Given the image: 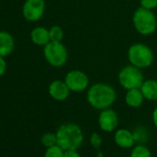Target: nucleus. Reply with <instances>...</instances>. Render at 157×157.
Masks as SVG:
<instances>
[{"label": "nucleus", "mask_w": 157, "mask_h": 157, "mask_svg": "<svg viewBox=\"0 0 157 157\" xmlns=\"http://www.w3.org/2000/svg\"><path fill=\"white\" fill-rule=\"evenodd\" d=\"M116 99L117 94L115 89L104 82H98L92 85L87 93V101L89 105L100 111L110 108Z\"/></svg>", "instance_id": "obj_1"}, {"label": "nucleus", "mask_w": 157, "mask_h": 157, "mask_svg": "<svg viewBox=\"0 0 157 157\" xmlns=\"http://www.w3.org/2000/svg\"><path fill=\"white\" fill-rule=\"evenodd\" d=\"M57 145L64 151L78 150L83 141V132L80 126L75 123H64L56 132Z\"/></svg>", "instance_id": "obj_2"}, {"label": "nucleus", "mask_w": 157, "mask_h": 157, "mask_svg": "<svg viewBox=\"0 0 157 157\" xmlns=\"http://www.w3.org/2000/svg\"><path fill=\"white\" fill-rule=\"evenodd\" d=\"M133 24L139 33L141 35H150L156 31L157 20L152 10L140 7L134 12Z\"/></svg>", "instance_id": "obj_3"}, {"label": "nucleus", "mask_w": 157, "mask_h": 157, "mask_svg": "<svg viewBox=\"0 0 157 157\" xmlns=\"http://www.w3.org/2000/svg\"><path fill=\"white\" fill-rule=\"evenodd\" d=\"M128 57L131 65L139 68L149 67L153 62V53L151 49L141 43L132 44L128 52Z\"/></svg>", "instance_id": "obj_4"}, {"label": "nucleus", "mask_w": 157, "mask_h": 157, "mask_svg": "<svg viewBox=\"0 0 157 157\" xmlns=\"http://www.w3.org/2000/svg\"><path fill=\"white\" fill-rule=\"evenodd\" d=\"M118 81L124 89L131 90L140 89L144 82V78L140 68L130 64L120 69L118 73Z\"/></svg>", "instance_id": "obj_5"}, {"label": "nucleus", "mask_w": 157, "mask_h": 157, "mask_svg": "<svg viewBox=\"0 0 157 157\" xmlns=\"http://www.w3.org/2000/svg\"><path fill=\"white\" fill-rule=\"evenodd\" d=\"M44 56L49 65L55 67H60L67 60V50L62 42L50 41L44 45Z\"/></svg>", "instance_id": "obj_6"}, {"label": "nucleus", "mask_w": 157, "mask_h": 157, "mask_svg": "<svg viewBox=\"0 0 157 157\" xmlns=\"http://www.w3.org/2000/svg\"><path fill=\"white\" fill-rule=\"evenodd\" d=\"M65 82L71 92L81 93L85 91L89 87V78L88 76L81 70H70L67 73L65 77Z\"/></svg>", "instance_id": "obj_7"}, {"label": "nucleus", "mask_w": 157, "mask_h": 157, "mask_svg": "<svg viewBox=\"0 0 157 157\" xmlns=\"http://www.w3.org/2000/svg\"><path fill=\"white\" fill-rule=\"evenodd\" d=\"M44 0H25L22 7V15L28 21H37L44 14Z\"/></svg>", "instance_id": "obj_8"}, {"label": "nucleus", "mask_w": 157, "mask_h": 157, "mask_svg": "<svg viewBox=\"0 0 157 157\" xmlns=\"http://www.w3.org/2000/svg\"><path fill=\"white\" fill-rule=\"evenodd\" d=\"M118 116L111 108L101 110L98 117V124L100 128L107 133L117 130L118 126Z\"/></svg>", "instance_id": "obj_9"}, {"label": "nucleus", "mask_w": 157, "mask_h": 157, "mask_svg": "<svg viewBox=\"0 0 157 157\" xmlns=\"http://www.w3.org/2000/svg\"><path fill=\"white\" fill-rule=\"evenodd\" d=\"M71 91L66 84L65 81L56 80L53 81L48 88V93L50 96L58 102H63L67 100L69 96V93Z\"/></svg>", "instance_id": "obj_10"}, {"label": "nucleus", "mask_w": 157, "mask_h": 157, "mask_svg": "<svg viewBox=\"0 0 157 157\" xmlns=\"http://www.w3.org/2000/svg\"><path fill=\"white\" fill-rule=\"evenodd\" d=\"M115 143L122 149H129L134 147L135 136L127 128H118L114 134Z\"/></svg>", "instance_id": "obj_11"}, {"label": "nucleus", "mask_w": 157, "mask_h": 157, "mask_svg": "<svg viewBox=\"0 0 157 157\" xmlns=\"http://www.w3.org/2000/svg\"><path fill=\"white\" fill-rule=\"evenodd\" d=\"M15 47V41L13 36L6 32L0 31V56H10Z\"/></svg>", "instance_id": "obj_12"}, {"label": "nucleus", "mask_w": 157, "mask_h": 157, "mask_svg": "<svg viewBox=\"0 0 157 157\" xmlns=\"http://www.w3.org/2000/svg\"><path fill=\"white\" fill-rule=\"evenodd\" d=\"M31 40L36 45H46L50 42L49 30L44 27H35L31 32Z\"/></svg>", "instance_id": "obj_13"}, {"label": "nucleus", "mask_w": 157, "mask_h": 157, "mask_svg": "<svg viewBox=\"0 0 157 157\" xmlns=\"http://www.w3.org/2000/svg\"><path fill=\"white\" fill-rule=\"evenodd\" d=\"M144 101V96L140 89H131L128 90L125 95L126 104L132 108H138L141 106Z\"/></svg>", "instance_id": "obj_14"}, {"label": "nucleus", "mask_w": 157, "mask_h": 157, "mask_svg": "<svg viewBox=\"0 0 157 157\" xmlns=\"http://www.w3.org/2000/svg\"><path fill=\"white\" fill-rule=\"evenodd\" d=\"M140 89L144 99L149 101H157V81L146 80L143 82Z\"/></svg>", "instance_id": "obj_15"}, {"label": "nucleus", "mask_w": 157, "mask_h": 157, "mask_svg": "<svg viewBox=\"0 0 157 157\" xmlns=\"http://www.w3.org/2000/svg\"><path fill=\"white\" fill-rule=\"evenodd\" d=\"M129 157H151V153L146 146L136 145L132 148Z\"/></svg>", "instance_id": "obj_16"}, {"label": "nucleus", "mask_w": 157, "mask_h": 157, "mask_svg": "<svg viewBox=\"0 0 157 157\" xmlns=\"http://www.w3.org/2000/svg\"><path fill=\"white\" fill-rule=\"evenodd\" d=\"M41 142L45 148H49L54 145H56L57 144L56 134L52 133V132H47V133L44 134L41 138Z\"/></svg>", "instance_id": "obj_17"}, {"label": "nucleus", "mask_w": 157, "mask_h": 157, "mask_svg": "<svg viewBox=\"0 0 157 157\" xmlns=\"http://www.w3.org/2000/svg\"><path fill=\"white\" fill-rule=\"evenodd\" d=\"M50 41L52 42H62L64 37V32L59 26H53L49 29Z\"/></svg>", "instance_id": "obj_18"}, {"label": "nucleus", "mask_w": 157, "mask_h": 157, "mask_svg": "<svg viewBox=\"0 0 157 157\" xmlns=\"http://www.w3.org/2000/svg\"><path fill=\"white\" fill-rule=\"evenodd\" d=\"M64 151H65L56 144L52 147L46 148L44 157H63Z\"/></svg>", "instance_id": "obj_19"}, {"label": "nucleus", "mask_w": 157, "mask_h": 157, "mask_svg": "<svg viewBox=\"0 0 157 157\" xmlns=\"http://www.w3.org/2000/svg\"><path fill=\"white\" fill-rule=\"evenodd\" d=\"M90 142L94 149L98 150V149H100V147L103 144V140H102V137L100 136L99 133L93 132L91 137H90Z\"/></svg>", "instance_id": "obj_20"}, {"label": "nucleus", "mask_w": 157, "mask_h": 157, "mask_svg": "<svg viewBox=\"0 0 157 157\" xmlns=\"http://www.w3.org/2000/svg\"><path fill=\"white\" fill-rule=\"evenodd\" d=\"M140 6L146 10H153L157 8V0H140Z\"/></svg>", "instance_id": "obj_21"}, {"label": "nucleus", "mask_w": 157, "mask_h": 157, "mask_svg": "<svg viewBox=\"0 0 157 157\" xmlns=\"http://www.w3.org/2000/svg\"><path fill=\"white\" fill-rule=\"evenodd\" d=\"M7 70V62L4 56H0V77L3 76Z\"/></svg>", "instance_id": "obj_22"}, {"label": "nucleus", "mask_w": 157, "mask_h": 157, "mask_svg": "<svg viewBox=\"0 0 157 157\" xmlns=\"http://www.w3.org/2000/svg\"><path fill=\"white\" fill-rule=\"evenodd\" d=\"M63 157H82L77 150H67L64 151Z\"/></svg>", "instance_id": "obj_23"}, {"label": "nucleus", "mask_w": 157, "mask_h": 157, "mask_svg": "<svg viewBox=\"0 0 157 157\" xmlns=\"http://www.w3.org/2000/svg\"><path fill=\"white\" fill-rule=\"evenodd\" d=\"M151 118H152V123H153V125L157 128V106L154 108V110H153V112H152Z\"/></svg>", "instance_id": "obj_24"}, {"label": "nucleus", "mask_w": 157, "mask_h": 157, "mask_svg": "<svg viewBox=\"0 0 157 157\" xmlns=\"http://www.w3.org/2000/svg\"><path fill=\"white\" fill-rule=\"evenodd\" d=\"M97 157H104V155H103V153H102L101 151H99V152L97 153Z\"/></svg>", "instance_id": "obj_25"}]
</instances>
